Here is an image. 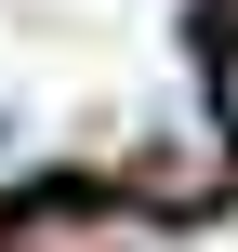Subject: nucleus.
Segmentation results:
<instances>
[{
    "mask_svg": "<svg viewBox=\"0 0 238 252\" xmlns=\"http://www.w3.org/2000/svg\"><path fill=\"white\" fill-rule=\"evenodd\" d=\"M0 252H146V226L106 213V199H26L0 226Z\"/></svg>",
    "mask_w": 238,
    "mask_h": 252,
    "instance_id": "1",
    "label": "nucleus"
},
{
    "mask_svg": "<svg viewBox=\"0 0 238 252\" xmlns=\"http://www.w3.org/2000/svg\"><path fill=\"white\" fill-rule=\"evenodd\" d=\"M212 120H225V146H238V27L212 40Z\"/></svg>",
    "mask_w": 238,
    "mask_h": 252,
    "instance_id": "2",
    "label": "nucleus"
}]
</instances>
